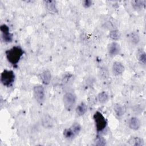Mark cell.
I'll return each instance as SVG.
<instances>
[{
  "label": "cell",
  "instance_id": "obj_1",
  "mask_svg": "<svg viewBox=\"0 0 146 146\" xmlns=\"http://www.w3.org/2000/svg\"><path fill=\"white\" fill-rule=\"evenodd\" d=\"M23 52V50L19 46H14L5 52L7 60L13 65H16L19 62Z\"/></svg>",
  "mask_w": 146,
  "mask_h": 146
},
{
  "label": "cell",
  "instance_id": "obj_2",
  "mask_svg": "<svg viewBox=\"0 0 146 146\" xmlns=\"http://www.w3.org/2000/svg\"><path fill=\"white\" fill-rule=\"evenodd\" d=\"M15 74L12 70H5L1 74V82L6 87H10L14 83Z\"/></svg>",
  "mask_w": 146,
  "mask_h": 146
},
{
  "label": "cell",
  "instance_id": "obj_3",
  "mask_svg": "<svg viewBox=\"0 0 146 146\" xmlns=\"http://www.w3.org/2000/svg\"><path fill=\"white\" fill-rule=\"evenodd\" d=\"M93 117L95 123L97 132H101L104 130L107 126V122L102 113L99 111H96L94 113Z\"/></svg>",
  "mask_w": 146,
  "mask_h": 146
},
{
  "label": "cell",
  "instance_id": "obj_4",
  "mask_svg": "<svg viewBox=\"0 0 146 146\" xmlns=\"http://www.w3.org/2000/svg\"><path fill=\"white\" fill-rule=\"evenodd\" d=\"M80 130V125L78 123H75L69 128H66L63 131V136L67 139H72L79 134Z\"/></svg>",
  "mask_w": 146,
  "mask_h": 146
},
{
  "label": "cell",
  "instance_id": "obj_5",
  "mask_svg": "<svg viewBox=\"0 0 146 146\" xmlns=\"http://www.w3.org/2000/svg\"><path fill=\"white\" fill-rule=\"evenodd\" d=\"M76 96L72 92H67L63 95V101L65 108L71 111L76 103Z\"/></svg>",
  "mask_w": 146,
  "mask_h": 146
},
{
  "label": "cell",
  "instance_id": "obj_6",
  "mask_svg": "<svg viewBox=\"0 0 146 146\" xmlns=\"http://www.w3.org/2000/svg\"><path fill=\"white\" fill-rule=\"evenodd\" d=\"M33 94L35 99L38 103L42 104L44 102L45 93L44 89L42 86H35L33 89Z\"/></svg>",
  "mask_w": 146,
  "mask_h": 146
},
{
  "label": "cell",
  "instance_id": "obj_7",
  "mask_svg": "<svg viewBox=\"0 0 146 146\" xmlns=\"http://www.w3.org/2000/svg\"><path fill=\"white\" fill-rule=\"evenodd\" d=\"M0 30L2 33L3 40L7 43L11 42L13 40V34L10 33L9 27L6 25L3 24L1 26Z\"/></svg>",
  "mask_w": 146,
  "mask_h": 146
},
{
  "label": "cell",
  "instance_id": "obj_8",
  "mask_svg": "<svg viewBox=\"0 0 146 146\" xmlns=\"http://www.w3.org/2000/svg\"><path fill=\"white\" fill-rule=\"evenodd\" d=\"M120 45L116 42H112L108 46V52L109 54L112 56H116L120 53Z\"/></svg>",
  "mask_w": 146,
  "mask_h": 146
},
{
  "label": "cell",
  "instance_id": "obj_9",
  "mask_svg": "<svg viewBox=\"0 0 146 146\" xmlns=\"http://www.w3.org/2000/svg\"><path fill=\"white\" fill-rule=\"evenodd\" d=\"M124 71V66L120 62H115L112 66V72L113 75L117 76L121 75Z\"/></svg>",
  "mask_w": 146,
  "mask_h": 146
},
{
  "label": "cell",
  "instance_id": "obj_10",
  "mask_svg": "<svg viewBox=\"0 0 146 146\" xmlns=\"http://www.w3.org/2000/svg\"><path fill=\"white\" fill-rule=\"evenodd\" d=\"M141 126V122L136 117H132L129 120V127L133 130H137Z\"/></svg>",
  "mask_w": 146,
  "mask_h": 146
},
{
  "label": "cell",
  "instance_id": "obj_11",
  "mask_svg": "<svg viewBox=\"0 0 146 146\" xmlns=\"http://www.w3.org/2000/svg\"><path fill=\"white\" fill-rule=\"evenodd\" d=\"M41 79H42V83L44 84H45V85L48 84L50 83V82L51 81V74L50 71L48 70H44L42 74Z\"/></svg>",
  "mask_w": 146,
  "mask_h": 146
},
{
  "label": "cell",
  "instance_id": "obj_12",
  "mask_svg": "<svg viewBox=\"0 0 146 146\" xmlns=\"http://www.w3.org/2000/svg\"><path fill=\"white\" fill-rule=\"evenodd\" d=\"M76 112L79 116L83 115L87 110V106L84 102H81L76 108Z\"/></svg>",
  "mask_w": 146,
  "mask_h": 146
},
{
  "label": "cell",
  "instance_id": "obj_13",
  "mask_svg": "<svg viewBox=\"0 0 146 146\" xmlns=\"http://www.w3.org/2000/svg\"><path fill=\"white\" fill-rule=\"evenodd\" d=\"M113 110L116 115L118 117L123 116L125 112V108L124 107L121 106L119 104H115L113 106Z\"/></svg>",
  "mask_w": 146,
  "mask_h": 146
},
{
  "label": "cell",
  "instance_id": "obj_14",
  "mask_svg": "<svg viewBox=\"0 0 146 146\" xmlns=\"http://www.w3.org/2000/svg\"><path fill=\"white\" fill-rule=\"evenodd\" d=\"M108 99H109L108 95L105 91L101 92L98 94V99L99 103H102V104L106 103V102H108Z\"/></svg>",
  "mask_w": 146,
  "mask_h": 146
},
{
  "label": "cell",
  "instance_id": "obj_15",
  "mask_svg": "<svg viewBox=\"0 0 146 146\" xmlns=\"http://www.w3.org/2000/svg\"><path fill=\"white\" fill-rule=\"evenodd\" d=\"M109 36L114 40H118L120 36V33L117 30H113L110 32Z\"/></svg>",
  "mask_w": 146,
  "mask_h": 146
},
{
  "label": "cell",
  "instance_id": "obj_16",
  "mask_svg": "<svg viewBox=\"0 0 146 146\" xmlns=\"http://www.w3.org/2000/svg\"><path fill=\"white\" fill-rule=\"evenodd\" d=\"M129 36H130V40L131 41V42L133 44H136L139 43L140 38H139V36L137 33H136L135 32L132 33Z\"/></svg>",
  "mask_w": 146,
  "mask_h": 146
},
{
  "label": "cell",
  "instance_id": "obj_17",
  "mask_svg": "<svg viewBox=\"0 0 146 146\" xmlns=\"http://www.w3.org/2000/svg\"><path fill=\"white\" fill-rule=\"evenodd\" d=\"M132 141L134 142V143L133 144V145H135V146L144 145V141L142 139H141L140 137H133V139H132Z\"/></svg>",
  "mask_w": 146,
  "mask_h": 146
},
{
  "label": "cell",
  "instance_id": "obj_18",
  "mask_svg": "<svg viewBox=\"0 0 146 146\" xmlns=\"http://www.w3.org/2000/svg\"><path fill=\"white\" fill-rule=\"evenodd\" d=\"M43 124L45 125V127H51L52 125V121L51 118L49 116H45V117L43 119Z\"/></svg>",
  "mask_w": 146,
  "mask_h": 146
},
{
  "label": "cell",
  "instance_id": "obj_19",
  "mask_svg": "<svg viewBox=\"0 0 146 146\" xmlns=\"http://www.w3.org/2000/svg\"><path fill=\"white\" fill-rule=\"evenodd\" d=\"M144 2V1H134L132 2V5L133 6V8L135 9H139L141 8L142 6L144 5L143 3Z\"/></svg>",
  "mask_w": 146,
  "mask_h": 146
},
{
  "label": "cell",
  "instance_id": "obj_20",
  "mask_svg": "<svg viewBox=\"0 0 146 146\" xmlns=\"http://www.w3.org/2000/svg\"><path fill=\"white\" fill-rule=\"evenodd\" d=\"M138 59L139 60L140 62V63L145 64L146 63V54L144 52H140L139 54V56H138Z\"/></svg>",
  "mask_w": 146,
  "mask_h": 146
},
{
  "label": "cell",
  "instance_id": "obj_21",
  "mask_svg": "<svg viewBox=\"0 0 146 146\" xmlns=\"http://www.w3.org/2000/svg\"><path fill=\"white\" fill-rule=\"evenodd\" d=\"M48 3L47 5V8L48 9L52 12L55 13L56 9L55 8V5H54V1H48L47 2Z\"/></svg>",
  "mask_w": 146,
  "mask_h": 146
},
{
  "label": "cell",
  "instance_id": "obj_22",
  "mask_svg": "<svg viewBox=\"0 0 146 146\" xmlns=\"http://www.w3.org/2000/svg\"><path fill=\"white\" fill-rule=\"evenodd\" d=\"M95 144L97 145H106V140L103 137H99L96 140Z\"/></svg>",
  "mask_w": 146,
  "mask_h": 146
},
{
  "label": "cell",
  "instance_id": "obj_23",
  "mask_svg": "<svg viewBox=\"0 0 146 146\" xmlns=\"http://www.w3.org/2000/svg\"><path fill=\"white\" fill-rule=\"evenodd\" d=\"M91 4H92V1L90 0H85L83 2V6L86 8H88L90 7L91 6Z\"/></svg>",
  "mask_w": 146,
  "mask_h": 146
}]
</instances>
